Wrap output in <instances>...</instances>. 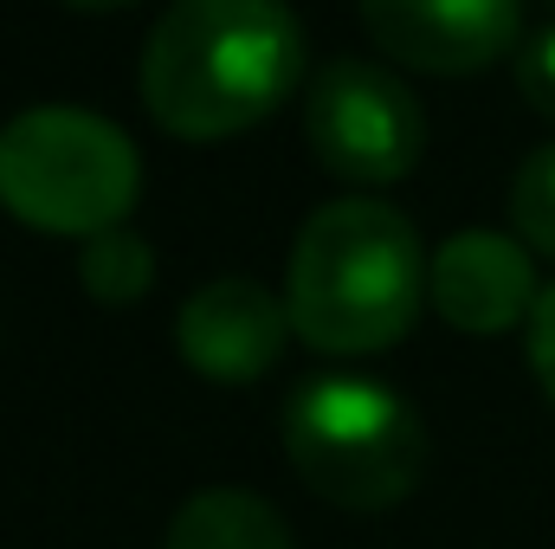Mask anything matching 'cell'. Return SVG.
Returning <instances> with one entry per match:
<instances>
[{
    "label": "cell",
    "mask_w": 555,
    "mask_h": 549,
    "mask_svg": "<svg viewBox=\"0 0 555 549\" xmlns=\"http://www.w3.org/2000/svg\"><path fill=\"white\" fill-rule=\"evenodd\" d=\"M291 0H175L142 46V104L181 142H227L272 117L304 78Z\"/></svg>",
    "instance_id": "1"
},
{
    "label": "cell",
    "mask_w": 555,
    "mask_h": 549,
    "mask_svg": "<svg viewBox=\"0 0 555 549\" xmlns=\"http://www.w3.org/2000/svg\"><path fill=\"white\" fill-rule=\"evenodd\" d=\"M426 278L433 253L395 201L336 194L291 240L284 266L291 330L317 356H382L420 323Z\"/></svg>",
    "instance_id": "2"
},
{
    "label": "cell",
    "mask_w": 555,
    "mask_h": 549,
    "mask_svg": "<svg viewBox=\"0 0 555 549\" xmlns=\"http://www.w3.org/2000/svg\"><path fill=\"white\" fill-rule=\"evenodd\" d=\"M278 439L317 498L362 518L408 505L433 459L420 408L369 375H304L278 408Z\"/></svg>",
    "instance_id": "3"
},
{
    "label": "cell",
    "mask_w": 555,
    "mask_h": 549,
    "mask_svg": "<svg viewBox=\"0 0 555 549\" xmlns=\"http://www.w3.org/2000/svg\"><path fill=\"white\" fill-rule=\"evenodd\" d=\"M142 155L85 104H33L0 124V207L46 240H98L130 227Z\"/></svg>",
    "instance_id": "4"
},
{
    "label": "cell",
    "mask_w": 555,
    "mask_h": 549,
    "mask_svg": "<svg viewBox=\"0 0 555 549\" xmlns=\"http://www.w3.org/2000/svg\"><path fill=\"white\" fill-rule=\"evenodd\" d=\"M310 155L356 194L408 181L426 155V111L382 59H330L304 91Z\"/></svg>",
    "instance_id": "5"
},
{
    "label": "cell",
    "mask_w": 555,
    "mask_h": 549,
    "mask_svg": "<svg viewBox=\"0 0 555 549\" xmlns=\"http://www.w3.org/2000/svg\"><path fill=\"white\" fill-rule=\"evenodd\" d=\"M291 304L284 291L259 284V278H207L181 297L175 310V349L194 375L220 382V388H253L266 382L291 343Z\"/></svg>",
    "instance_id": "6"
},
{
    "label": "cell",
    "mask_w": 555,
    "mask_h": 549,
    "mask_svg": "<svg viewBox=\"0 0 555 549\" xmlns=\"http://www.w3.org/2000/svg\"><path fill=\"white\" fill-rule=\"evenodd\" d=\"M362 26L382 59L426 78H472L530 39L524 0H362Z\"/></svg>",
    "instance_id": "7"
},
{
    "label": "cell",
    "mask_w": 555,
    "mask_h": 549,
    "mask_svg": "<svg viewBox=\"0 0 555 549\" xmlns=\"http://www.w3.org/2000/svg\"><path fill=\"white\" fill-rule=\"evenodd\" d=\"M543 284H537V253L517 233H491V227H459L433 246V278H426V304L439 310V323H452L459 336H511L530 323Z\"/></svg>",
    "instance_id": "8"
},
{
    "label": "cell",
    "mask_w": 555,
    "mask_h": 549,
    "mask_svg": "<svg viewBox=\"0 0 555 549\" xmlns=\"http://www.w3.org/2000/svg\"><path fill=\"white\" fill-rule=\"evenodd\" d=\"M162 549H291V524L246 485H207L168 518Z\"/></svg>",
    "instance_id": "9"
},
{
    "label": "cell",
    "mask_w": 555,
    "mask_h": 549,
    "mask_svg": "<svg viewBox=\"0 0 555 549\" xmlns=\"http://www.w3.org/2000/svg\"><path fill=\"white\" fill-rule=\"evenodd\" d=\"M78 284L98 297V304H142L149 284H155V246L142 240L137 227H111L98 240L78 246Z\"/></svg>",
    "instance_id": "10"
},
{
    "label": "cell",
    "mask_w": 555,
    "mask_h": 549,
    "mask_svg": "<svg viewBox=\"0 0 555 549\" xmlns=\"http://www.w3.org/2000/svg\"><path fill=\"white\" fill-rule=\"evenodd\" d=\"M511 227L537 259H555V142L524 155L511 181Z\"/></svg>",
    "instance_id": "11"
},
{
    "label": "cell",
    "mask_w": 555,
    "mask_h": 549,
    "mask_svg": "<svg viewBox=\"0 0 555 549\" xmlns=\"http://www.w3.org/2000/svg\"><path fill=\"white\" fill-rule=\"evenodd\" d=\"M517 98H524L537 117L555 124V20L537 26V33L517 46Z\"/></svg>",
    "instance_id": "12"
},
{
    "label": "cell",
    "mask_w": 555,
    "mask_h": 549,
    "mask_svg": "<svg viewBox=\"0 0 555 549\" xmlns=\"http://www.w3.org/2000/svg\"><path fill=\"white\" fill-rule=\"evenodd\" d=\"M524 356H530L543 395L555 401V284H543V297H537V310H530V323H524Z\"/></svg>",
    "instance_id": "13"
},
{
    "label": "cell",
    "mask_w": 555,
    "mask_h": 549,
    "mask_svg": "<svg viewBox=\"0 0 555 549\" xmlns=\"http://www.w3.org/2000/svg\"><path fill=\"white\" fill-rule=\"evenodd\" d=\"M59 7H72V13H124L137 0H59Z\"/></svg>",
    "instance_id": "14"
}]
</instances>
